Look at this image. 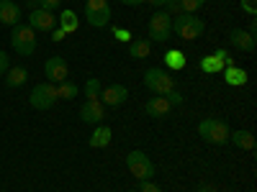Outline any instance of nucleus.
<instances>
[{
  "mask_svg": "<svg viewBox=\"0 0 257 192\" xmlns=\"http://www.w3.org/2000/svg\"><path fill=\"white\" fill-rule=\"evenodd\" d=\"M224 80H226V84H231V88H239V84L247 82V72L239 70V67H226Z\"/></svg>",
  "mask_w": 257,
  "mask_h": 192,
  "instance_id": "22",
  "label": "nucleus"
},
{
  "mask_svg": "<svg viewBox=\"0 0 257 192\" xmlns=\"http://www.w3.org/2000/svg\"><path fill=\"white\" fill-rule=\"evenodd\" d=\"M165 64H167V67L170 70H183L185 67V54L183 52H178V49H170L167 54H165Z\"/></svg>",
  "mask_w": 257,
  "mask_h": 192,
  "instance_id": "23",
  "label": "nucleus"
},
{
  "mask_svg": "<svg viewBox=\"0 0 257 192\" xmlns=\"http://www.w3.org/2000/svg\"><path fill=\"white\" fill-rule=\"evenodd\" d=\"M113 36H116V41H123V44H128V41H132V34H128L126 28H113Z\"/></svg>",
  "mask_w": 257,
  "mask_h": 192,
  "instance_id": "30",
  "label": "nucleus"
},
{
  "mask_svg": "<svg viewBox=\"0 0 257 192\" xmlns=\"http://www.w3.org/2000/svg\"><path fill=\"white\" fill-rule=\"evenodd\" d=\"M137 192H162V190H160V184H155L152 180H142Z\"/></svg>",
  "mask_w": 257,
  "mask_h": 192,
  "instance_id": "28",
  "label": "nucleus"
},
{
  "mask_svg": "<svg viewBox=\"0 0 257 192\" xmlns=\"http://www.w3.org/2000/svg\"><path fill=\"white\" fill-rule=\"evenodd\" d=\"M44 74H47V80H49L52 84L64 82V80H67V74H70L67 62H64L62 56H49L47 64H44Z\"/></svg>",
  "mask_w": 257,
  "mask_h": 192,
  "instance_id": "9",
  "label": "nucleus"
},
{
  "mask_svg": "<svg viewBox=\"0 0 257 192\" xmlns=\"http://www.w3.org/2000/svg\"><path fill=\"white\" fill-rule=\"evenodd\" d=\"M80 118H82L85 123H93V126L103 123V118H105V105H103L98 98H95V100H85L82 108H80Z\"/></svg>",
  "mask_w": 257,
  "mask_h": 192,
  "instance_id": "11",
  "label": "nucleus"
},
{
  "mask_svg": "<svg viewBox=\"0 0 257 192\" xmlns=\"http://www.w3.org/2000/svg\"><path fill=\"white\" fill-rule=\"evenodd\" d=\"M8 70H11V59H8V54L3 49H0V74H6Z\"/></svg>",
  "mask_w": 257,
  "mask_h": 192,
  "instance_id": "31",
  "label": "nucleus"
},
{
  "mask_svg": "<svg viewBox=\"0 0 257 192\" xmlns=\"http://www.w3.org/2000/svg\"><path fill=\"white\" fill-rule=\"evenodd\" d=\"M165 98L170 100V105H173V108H175V105H180V102H183V95H180L178 90H173V92H167Z\"/></svg>",
  "mask_w": 257,
  "mask_h": 192,
  "instance_id": "32",
  "label": "nucleus"
},
{
  "mask_svg": "<svg viewBox=\"0 0 257 192\" xmlns=\"http://www.w3.org/2000/svg\"><path fill=\"white\" fill-rule=\"evenodd\" d=\"M29 26L34 31H52L57 28V16L52 10H41V8H34L31 16H29Z\"/></svg>",
  "mask_w": 257,
  "mask_h": 192,
  "instance_id": "10",
  "label": "nucleus"
},
{
  "mask_svg": "<svg viewBox=\"0 0 257 192\" xmlns=\"http://www.w3.org/2000/svg\"><path fill=\"white\" fill-rule=\"evenodd\" d=\"M229 44H231L234 49H239V52H254L257 38H254V34H249V31H244V28H234V31L229 34Z\"/></svg>",
  "mask_w": 257,
  "mask_h": 192,
  "instance_id": "13",
  "label": "nucleus"
},
{
  "mask_svg": "<svg viewBox=\"0 0 257 192\" xmlns=\"http://www.w3.org/2000/svg\"><path fill=\"white\" fill-rule=\"evenodd\" d=\"M100 80L98 77H90L88 82H85V98L88 100H95V98H100Z\"/></svg>",
  "mask_w": 257,
  "mask_h": 192,
  "instance_id": "25",
  "label": "nucleus"
},
{
  "mask_svg": "<svg viewBox=\"0 0 257 192\" xmlns=\"http://www.w3.org/2000/svg\"><path fill=\"white\" fill-rule=\"evenodd\" d=\"M85 20L93 28H103L111 24V6L108 0H85Z\"/></svg>",
  "mask_w": 257,
  "mask_h": 192,
  "instance_id": "5",
  "label": "nucleus"
},
{
  "mask_svg": "<svg viewBox=\"0 0 257 192\" xmlns=\"http://www.w3.org/2000/svg\"><path fill=\"white\" fill-rule=\"evenodd\" d=\"M198 134H201V138L206 141V144H213V146H224V144H229V126L224 123V120H219V118H206V120H201L198 123Z\"/></svg>",
  "mask_w": 257,
  "mask_h": 192,
  "instance_id": "2",
  "label": "nucleus"
},
{
  "mask_svg": "<svg viewBox=\"0 0 257 192\" xmlns=\"http://www.w3.org/2000/svg\"><path fill=\"white\" fill-rule=\"evenodd\" d=\"M21 20V8L16 0H0V24L3 26H16Z\"/></svg>",
  "mask_w": 257,
  "mask_h": 192,
  "instance_id": "16",
  "label": "nucleus"
},
{
  "mask_svg": "<svg viewBox=\"0 0 257 192\" xmlns=\"http://www.w3.org/2000/svg\"><path fill=\"white\" fill-rule=\"evenodd\" d=\"M144 110H147L149 118H165L170 110H173V105H170V100H167L165 95H155V98L147 100Z\"/></svg>",
  "mask_w": 257,
  "mask_h": 192,
  "instance_id": "14",
  "label": "nucleus"
},
{
  "mask_svg": "<svg viewBox=\"0 0 257 192\" xmlns=\"http://www.w3.org/2000/svg\"><path fill=\"white\" fill-rule=\"evenodd\" d=\"M111 138H113V131H111V128H108V126H103V123H98L88 144H90L93 148H105V146L111 144Z\"/></svg>",
  "mask_w": 257,
  "mask_h": 192,
  "instance_id": "17",
  "label": "nucleus"
},
{
  "mask_svg": "<svg viewBox=\"0 0 257 192\" xmlns=\"http://www.w3.org/2000/svg\"><path fill=\"white\" fill-rule=\"evenodd\" d=\"M11 46L16 49V54L21 56H31L36 52V31L31 26H24V24H16L13 26V34H11Z\"/></svg>",
  "mask_w": 257,
  "mask_h": 192,
  "instance_id": "4",
  "label": "nucleus"
},
{
  "mask_svg": "<svg viewBox=\"0 0 257 192\" xmlns=\"http://www.w3.org/2000/svg\"><path fill=\"white\" fill-rule=\"evenodd\" d=\"M118 3H123V6H132V8H137V6H144L147 0H118Z\"/></svg>",
  "mask_w": 257,
  "mask_h": 192,
  "instance_id": "34",
  "label": "nucleus"
},
{
  "mask_svg": "<svg viewBox=\"0 0 257 192\" xmlns=\"http://www.w3.org/2000/svg\"><path fill=\"white\" fill-rule=\"evenodd\" d=\"M198 192H213V190H211L208 184H201V187H198Z\"/></svg>",
  "mask_w": 257,
  "mask_h": 192,
  "instance_id": "35",
  "label": "nucleus"
},
{
  "mask_svg": "<svg viewBox=\"0 0 257 192\" xmlns=\"http://www.w3.org/2000/svg\"><path fill=\"white\" fill-rule=\"evenodd\" d=\"M77 84L75 82H70V80H64V82H59L57 84V98H62V100H72V98H77Z\"/></svg>",
  "mask_w": 257,
  "mask_h": 192,
  "instance_id": "24",
  "label": "nucleus"
},
{
  "mask_svg": "<svg viewBox=\"0 0 257 192\" xmlns=\"http://www.w3.org/2000/svg\"><path fill=\"white\" fill-rule=\"evenodd\" d=\"M62 3V0H29V6L31 8H41V10H57V6Z\"/></svg>",
  "mask_w": 257,
  "mask_h": 192,
  "instance_id": "27",
  "label": "nucleus"
},
{
  "mask_svg": "<svg viewBox=\"0 0 257 192\" xmlns=\"http://www.w3.org/2000/svg\"><path fill=\"white\" fill-rule=\"evenodd\" d=\"M126 166H128V172H132L139 182H142V180H152L155 172H157L155 164H152V159H149L144 152H128Z\"/></svg>",
  "mask_w": 257,
  "mask_h": 192,
  "instance_id": "8",
  "label": "nucleus"
},
{
  "mask_svg": "<svg viewBox=\"0 0 257 192\" xmlns=\"http://www.w3.org/2000/svg\"><path fill=\"white\" fill-rule=\"evenodd\" d=\"M173 31L185 41H196L206 31V24L193 13H178V16H173Z\"/></svg>",
  "mask_w": 257,
  "mask_h": 192,
  "instance_id": "1",
  "label": "nucleus"
},
{
  "mask_svg": "<svg viewBox=\"0 0 257 192\" xmlns=\"http://www.w3.org/2000/svg\"><path fill=\"white\" fill-rule=\"evenodd\" d=\"M206 6V0H178V10L180 13H196Z\"/></svg>",
  "mask_w": 257,
  "mask_h": 192,
  "instance_id": "26",
  "label": "nucleus"
},
{
  "mask_svg": "<svg viewBox=\"0 0 257 192\" xmlns=\"http://www.w3.org/2000/svg\"><path fill=\"white\" fill-rule=\"evenodd\" d=\"M144 88L152 92V95H167L175 90V77H170L167 70L152 67L144 72Z\"/></svg>",
  "mask_w": 257,
  "mask_h": 192,
  "instance_id": "3",
  "label": "nucleus"
},
{
  "mask_svg": "<svg viewBox=\"0 0 257 192\" xmlns=\"http://www.w3.org/2000/svg\"><path fill=\"white\" fill-rule=\"evenodd\" d=\"M64 36H67V34H64V28H52V41H54V44L64 41Z\"/></svg>",
  "mask_w": 257,
  "mask_h": 192,
  "instance_id": "33",
  "label": "nucleus"
},
{
  "mask_svg": "<svg viewBox=\"0 0 257 192\" xmlns=\"http://www.w3.org/2000/svg\"><path fill=\"white\" fill-rule=\"evenodd\" d=\"M128 192H137V190H128Z\"/></svg>",
  "mask_w": 257,
  "mask_h": 192,
  "instance_id": "36",
  "label": "nucleus"
},
{
  "mask_svg": "<svg viewBox=\"0 0 257 192\" xmlns=\"http://www.w3.org/2000/svg\"><path fill=\"white\" fill-rule=\"evenodd\" d=\"M6 74H8V77H6L8 88H21V84H26V80H29L26 67H13V70H8Z\"/></svg>",
  "mask_w": 257,
  "mask_h": 192,
  "instance_id": "21",
  "label": "nucleus"
},
{
  "mask_svg": "<svg viewBox=\"0 0 257 192\" xmlns=\"http://www.w3.org/2000/svg\"><path fill=\"white\" fill-rule=\"evenodd\" d=\"M152 54V41L139 38V41H128V56L132 59H147Z\"/></svg>",
  "mask_w": 257,
  "mask_h": 192,
  "instance_id": "18",
  "label": "nucleus"
},
{
  "mask_svg": "<svg viewBox=\"0 0 257 192\" xmlns=\"http://www.w3.org/2000/svg\"><path fill=\"white\" fill-rule=\"evenodd\" d=\"M229 141L237 148H244V152H252L254 148V136L249 131H234V134H229Z\"/></svg>",
  "mask_w": 257,
  "mask_h": 192,
  "instance_id": "19",
  "label": "nucleus"
},
{
  "mask_svg": "<svg viewBox=\"0 0 257 192\" xmlns=\"http://www.w3.org/2000/svg\"><path fill=\"white\" fill-rule=\"evenodd\" d=\"M242 10L254 18V16H257V0H242Z\"/></svg>",
  "mask_w": 257,
  "mask_h": 192,
  "instance_id": "29",
  "label": "nucleus"
},
{
  "mask_svg": "<svg viewBox=\"0 0 257 192\" xmlns=\"http://www.w3.org/2000/svg\"><path fill=\"white\" fill-rule=\"evenodd\" d=\"M226 56H229L226 49H216L211 56H203V59H201V70H203L206 74H216V72H221Z\"/></svg>",
  "mask_w": 257,
  "mask_h": 192,
  "instance_id": "15",
  "label": "nucleus"
},
{
  "mask_svg": "<svg viewBox=\"0 0 257 192\" xmlns=\"http://www.w3.org/2000/svg\"><path fill=\"white\" fill-rule=\"evenodd\" d=\"M128 100V90L123 88V84H108L105 90H100V102L103 105H111V108H118V105H123Z\"/></svg>",
  "mask_w": 257,
  "mask_h": 192,
  "instance_id": "12",
  "label": "nucleus"
},
{
  "mask_svg": "<svg viewBox=\"0 0 257 192\" xmlns=\"http://www.w3.org/2000/svg\"><path fill=\"white\" fill-rule=\"evenodd\" d=\"M57 20H59V28H64V34H75L77 26H80L75 10H62V13L57 16Z\"/></svg>",
  "mask_w": 257,
  "mask_h": 192,
  "instance_id": "20",
  "label": "nucleus"
},
{
  "mask_svg": "<svg viewBox=\"0 0 257 192\" xmlns=\"http://www.w3.org/2000/svg\"><path fill=\"white\" fill-rule=\"evenodd\" d=\"M29 102L34 110H49L52 105L57 102V84L52 82H39L36 88L29 95Z\"/></svg>",
  "mask_w": 257,
  "mask_h": 192,
  "instance_id": "7",
  "label": "nucleus"
},
{
  "mask_svg": "<svg viewBox=\"0 0 257 192\" xmlns=\"http://www.w3.org/2000/svg\"><path fill=\"white\" fill-rule=\"evenodd\" d=\"M147 28H149V41H167L170 34H173V16L165 8H160V10L152 13Z\"/></svg>",
  "mask_w": 257,
  "mask_h": 192,
  "instance_id": "6",
  "label": "nucleus"
}]
</instances>
